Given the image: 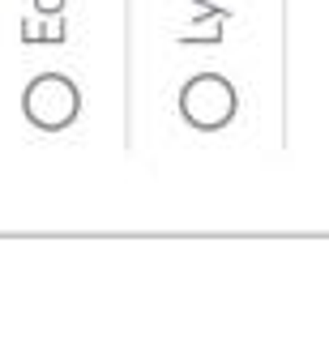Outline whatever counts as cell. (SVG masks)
Returning <instances> with one entry per match:
<instances>
[{
	"label": "cell",
	"mask_w": 329,
	"mask_h": 354,
	"mask_svg": "<svg viewBox=\"0 0 329 354\" xmlns=\"http://www.w3.org/2000/svg\"><path fill=\"white\" fill-rule=\"evenodd\" d=\"M184 115L197 124V129H222L226 120H231V107H235V94L222 77H197L188 90H184Z\"/></svg>",
	"instance_id": "6da1fadb"
}]
</instances>
